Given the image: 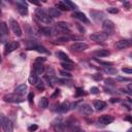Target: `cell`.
<instances>
[{
    "mask_svg": "<svg viewBox=\"0 0 132 132\" xmlns=\"http://www.w3.org/2000/svg\"><path fill=\"white\" fill-rule=\"evenodd\" d=\"M35 16L41 23H44V24L52 23V18L48 15V13L46 12V10L44 8H37L35 10Z\"/></svg>",
    "mask_w": 132,
    "mask_h": 132,
    "instance_id": "cell-1",
    "label": "cell"
},
{
    "mask_svg": "<svg viewBox=\"0 0 132 132\" xmlns=\"http://www.w3.org/2000/svg\"><path fill=\"white\" fill-rule=\"evenodd\" d=\"M0 122H1V127H2V129H3L4 132H13L12 123H11V121L8 118H6L5 116L1 114Z\"/></svg>",
    "mask_w": 132,
    "mask_h": 132,
    "instance_id": "cell-2",
    "label": "cell"
},
{
    "mask_svg": "<svg viewBox=\"0 0 132 132\" xmlns=\"http://www.w3.org/2000/svg\"><path fill=\"white\" fill-rule=\"evenodd\" d=\"M3 99L5 102H9V103H20L24 101L23 97L18 94H7L3 97Z\"/></svg>",
    "mask_w": 132,
    "mask_h": 132,
    "instance_id": "cell-3",
    "label": "cell"
},
{
    "mask_svg": "<svg viewBox=\"0 0 132 132\" xmlns=\"http://www.w3.org/2000/svg\"><path fill=\"white\" fill-rule=\"evenodd\" d=\"M102 29L104 33H106L107 35H110L114 32V24L110 20H105L102 23Z\"/></svg>",
    "mask_w": 132,
    "mask_h": 132,
    "instance_id": "cell-4",
    "label": "cell"
},
{
    "mask_svg": "<svg viewBox=\"0 0 132 132\" xmlns=\"http://www.w3.org/2000/svg\"><path fill=\"white\" fill-rule=\"evenodd\" d=\"M107 37H108V35L104 32H95L90 35V39H92L93 41H96V42H102V41L106 40Z\"/></svg>",
    "mask_w": 132,
    "mask_h": 132,
    "instance_id": "cell-5",
    "label": "cell"
},
{
    "mask_svg": "<svg viewBox=\"0 0 132 132\" xmlns=\"http://www.w3.org/2000/svg\"><path fill=\"white\" fill-rule=\"evenodd\" d=\"M130 46H132V39H121L117 41L114 44V47L117 50H123V48H127Z\"/></svg>",
    "mask_w": 132,
    "mask_h": 132,
    "instance_id": "cell-6",
    "label": "cell"
},
{
    "mask_svg": "<svg viewBox=\"0 0 132 132\" xmlns=\"http://www.w3.org/2000/svg\"><path fill=\"white\" fill-rule=\"evenodd\" d=\"M9 24H10V28H11L12 32L14 33V35H16L18 37L22 36V29H21V27H20L19 23H18L15 20H13V19H10V21H9Z\"/></svg>",
    "mask_w": 132,
    "mask_h": 132,
    "instance_id": "cell-7",
    "label": "cell"
},
{
    "mask_svg": "<svg viewBox=\"0 0 132 132\" xmlns=\"http://www.w3.org/2000/svg\"><path fill=\"white\" fill-rule=\"evenodd\" d=\"M87 48H88V44L85 43V42H80V41L74 42L70 46V50L74 51V52H82V51H86Z\"/></svg>",
    "mask_w": 132,
    "mask_h": 132,
    "instance_id": "cell-8",
    "label": "cell"
},
{
    "mask_svg": "<svg viewBox=\"0 0 132 132\" xmlns=\"http://www.w3.org/2000/svg\"><path fill=\"white\" fill-rule=\"evenodd\" d=\"M78 110H79L80 113H82V114H85V116H90V114L93 113V109H92L91 105H89V104H87V103H84V104L79 105Z\"/></svg>",
    "mask_w": 132,
    "mask_h": 132,
    "instance_id": "cell-9",
    "label": "cell"
},
{
    "mask_svg": "<svg viewBox=\"0 0 132 132\" xmlns=\"http://www.w3.org/2000/svg\"><path fill=\"white\" fill-rule=\"evenodd\" d=\"M90 14L92 16V19L96 22H99V21H102L104 18H105V13L102 12V11H99V10H91L90 11Z\"/></svg>",
    "mask_w": 132,
    "mask_h": 132,
    "instance_id": "cell-10",
    "label": "cell"
},
{
    "mask_svg": "<svg viewBox=\"0 0 132 132\" xmlns=\"http://www.w3.org/2000/svg\"><path fill=\"white\" fill-rule=\"evenodd\" d=\"M16 5H18V11L22 14V15H26L28 13V7L26 5V2L24 1H16Z\"/></svg>",
    "mask_w": 132,
    "mask_h": 132,
    "instance_id": "cell-11",
    "label": "cell"
},
{
    "mask_svg": "<svg viewBox=\"0 0 132 132\" xmlns=\"http://www.w3.org/2000/svg\"><path fill=\"white\" fill-rule=\"evenodd\" d=\"M113 121H114V118H113L112 116H110V114L101 116V117L99 118V120H98V122H99L100 124H102V125H108V124L112 123Z\"/></svg>",
    "mask_w": 132,
    "mask_h": 132,
    "instance_id": "cell-12",
    "label": "cell"
},
{
    "mask_svg": "<svg viewBox=\"0 0 132 132\" xmlns=\"http://www.w3.org/2000/svg\"><path fill=\"white\" fill-rule=\"evenodd\" d=\"M19 47V42L18 41H11L9 43H7L5 45V54H9L11 52H13L14 50H16Z\"/></svg>",
    "mask_w": 132,
    "mask_h": 132,
    "instance_id": "cell-13",
    "label": "cell"
},
{
    "mask_svg": "<svg viewBox=\"0 0 132 132\" xmlns=\"http://www.w3.org/2000/svg\"><path fill=\"white\" fill-rule=\"evenodd\" d=\"M72 16L75 18V19H77V20H79V21H81L82 23H89V19L86 16L85 13H82V12H80V11H75V12H73V13H72Z\"/></svg>",
    "mask_w": 132,
    "mask_h": 132,
    "instance_id": "cell-14",
    "label": "cell"
},
{
    "mask_svg": "<svg viewBox=\"0 0 132 132\" xmlns=\"http://www.w3.org/2000/svg\"><path fill=\"white\" fill-rule=\"evenodd\" d=\"M27 90H28V87H27L25 84H23V85L18 86V87L15 88L14 92H15V94H18V95L23 96V95H25V94L27 93Z\"/></svg>",
    "mask_w": 132,
    "mask_h": 132,
    "instance_id": "cell-15",
    "label": "cell"
},
{
    "mask_svg": "<svg viewBox=\"0 0 132 132\" xmlns=\"http://www.w3.org/2000/svg\"><path fill=\"white\" fill-rule=\"evenodd\" d=\"M47 13H48V15H50L52 19L58 18V16L61 15V11H60L58 8H55V7H50L48 10H47Z\"/></svg>",
    "mask_w": 132,
    "mask_h": 132,
    "instance_id": "cell-16",
    "label": "cell"
},
{
    "mask_svg": "<svg viewBox=\"0 0 132 132\" xmlns=\"http://www.w3.org/2000/svg\"><path fill=\"white\" fill-rule=\"evenodd\" d=\"M93 106L95 107L96 110H102L106 106V103L104 101H102V100H95L93 102Z\"/></svg>",
    "mask_w": 132,
    "mask_h": 132,
    "instance_id": "cell-17",
    "label": "cell"
},
{
    "mask_svg": "<svg viewBox=\"0 0 132 132\" xmlns=\"http://www.w3.org/2000/svg\"><path fill=\"white\" fill-rule=\"evenodd\" d=\"M44 66L42 64H38V63H34V73L36 75H39V74H42L44 72Z\"/></svg>",
    "mask_w": 132,
    "mask_h": 132,
    "instance_id": "cell-18",
    "label": "cell"
},
{
    "mask_svg": "<svg viewBox=\"0 0 132 132\" xmlns=\"http://www.w3.org/2000/svg\"><path fill=\"white\" fill-rule=\"evenodd\" d=\"M0 32H1V36H2V42H3L4 41V37L8 34V28H7V26H6V24L4 22H2L1 25H0Z\"/></svg>",
    "mask_w": 132,
    "mask_h": 132,
    "instance_id": "cell-19",
    "label": "cell"
},
{
    "mask_svg": "<svg viewBox=\"0 0 132 132\" xmlns=\"http://www.w3.org/2000/svg\"><path fill=\"white\" fill-rule=\"evenodd\" d=\"M93 54L96 57H107V56L110 55V52L108 50H97Z\"/></svg>",
    "mask_w": 132,
    "mask_h": 132,
    "instance_id": "cell-20",
    "label": "cell"
},
{
    "mask_svg": "<svg viewBox=\"0 0 132 132\" xmlns=\"http://www.w3.org/2000/svg\"><path fill=\"white\" fill-rule=\"evenodd\" d=\"M56 26H58L61 30H63V31L66 32V33H68L69 30H70V26H69V24H67V23H65V22H59V23L56 24Z\"/></svg>",
    "mask_w": 132,
    "mask_h": 132,
    "instance_id": "cell-21",
    "label": "cell"
},
{
    "mask_svg": "<svg viewBox=\"0 0 132 132\" xmlns=\"http://www.w3.org/2000/svg\"><path fill=\"white\" fill-rule=\"evenodd\" d=\"M57 57H58L59 59H61L62 61L66 62V63H72V61L69 59V57H68L65 53H63V52H58V53H57Z\"/></svg>",
    "mask_w": 132,
    "mask_h": 132,
    "instance_id": "cell-22",
    "label": "cell"
},
{
    "mask_svg": "<svg viewBox=\"0 0 132 132\" xmlns=\"http://www.w3.org/2000/svg\"><path fill=\"white\" fill-rule=\"evenodd\" d=\"M70 108H71V104H70L68 101L63 102V103L59 106V110L62 111V112H66V111H68Z\"/></svg>",
    "mask_w": 132,
    "mask_h": 132,
    "instance_id": "cell-23",
    "label": "cell"
},
{
    "mask_svg": "<svg viewBox=\"0 0 132 132\" xmlns=\"http://www.w3.org/2000/svg\"><path fill=\"white\" fill-rule=\"evenodd\" d=\"M38 78H37V75L35 74V73H31L30 74V76L28 77V81L31 84V85H34V86H36V84L38 82Z\"/></svg>",
    "mask_w": 132,
    "mask_h": 132,
    "instance_id": "cell-24",
    "label": "cell"
},
{
    "mask_svg": "<svg viewBox=\"0 0 132 132\" xmlns=\"http://www.w3.org/2000/svg\"><path fill=\"white\" fill-rule=\"evenodd\" d=\"M54 129L56 132H63L65 129V125L61 122H58L57 124H54Z\"/></svg>",
    "mask_w": 132,
    "mask_h": 132,
    "instance_id": "cell-25",
    "label": "cell"
},
{
    "mask_svg": "<svg viewBox=\"0 0 132 132\" xmlns=\"http://www.w3.org/2000/svg\"><path fill=\"white\" fill-rule=\"evenodd\" d=\"M39 107H41V108H46L47 106H48V100H47V98H45V97H42L40 100H39Z\"/></svg>",
    "mask_w": 132,
    "mask_h": 132,
    "instance_id": "cell-26",
    "label": "cell"
},
{
    "mask_svg": "<svg viewBox=\"0 0 132 132\" xmlns=\"http://www.w3.org/2000/svg\"><path fill=\"white\" fill-rule=\"evenodd\" d=\"M33 50H35V51H37V52H39V53H43V54H48V51L44 47V46H41V45H38V44H36L34 47H33Z\"/></svg>",
    "mask_w": 132,
    "mask_h": 132,
    "instance_id": "cell-27",
    "label": "cell"
},
{
    "mask_svg": "<svg viewBox=\"0 0 132 132\" xmlns=\"http://www.w3.org/2000/svg\"><path fill=\"white\" fill-rule=\"evenodd\" d=\"M57 7L59 8V9H61V10H69L70 8L64 3V1H59L58 3H57Z\"/></svg>",
    "mask_w": 132,
    "mask_h": 132,
    "instance_id": "cell-28",
    "label": "cell"
},
{
    "mask_svg": "<svg viewBox=\"0 0 132 132\" xmlns=\"http://www.w3.org/2000/svg\"><path fill=\"white\" fill-rule=\"evenodd\" d=\"M40 32L46 36H50L52 34V28H48V27H42L40 28Z\"/></svg>",
    "mask_w": 132,
    "mask_h": 132,
    "instance_id": "cell-29",
    "label": "cell"
},
{
    "mask_svg": "<svg viewBox=\"0 0 132 132\" xmlns=\"http://www.w3.org/2000/svg\"><path fill=\"white\" fill-rule=\"evenodd\" d=\"M103 70H104L106 73H108V74H117V69H116V68H112V67H110V66L104 67Z\"/></svg>",
    "mask_w": 132,
    "mask_h": 132,
    "instance_id": "cell-30",
    "label": "cell"
},
{
    "mask_svg": "<svg viewBox=\"0 0 132 132\" xmlns=\"http://www.w3.org/2000/svg\"><path fill=\"white\" fill-rule=\"evenodd\" d=\"M45 72H46V76H48V77H54L55 76V70L52 67H50V66L46 67Z\"/></svg>",
    "mask_w": 132,
    "mask_h": 132,
    "instance_id": "cell-31",
    "label": "cell"
},
{
    "mask_svg": "<svg viewBox=\"0 0 132 132\" xmlns=\"http://www.w3.org/2000/svg\"><path fill=\"white\" fill-rule=\"evenodd\" d=\"M61 66H62L64 69H66V70H72V69H73V64H72V63L63 62V63H61Z\"/></svg>",
    "mask_w": 132,
    "mask_h": 132,
    "instance_id": "cell-32",
    "label": "cell"
},
{
    "mask_svg": "<svg viewBox=\"0 0 132 132\" xmlns=\"http://www.w3.org/2000/svg\"><path fill=\"white\" fill-rule=\"evenodd\" d=\"M64 3L70 8V9H76L77 8V5L76 4H74L73 2H71V1H69V0H64Z\"/></svg>",
    "mask_w": 132,
    "mask_h": 132,
    "instance_id": "cell-33",
    "label": "cell"
},
{
    "mask_svg": "<svg viewBox=\"0 0 132 132\" xmlns=\"http://www.w3.org/2000/svg\"><path fill=\"white\" fill-rule=\"evenodd\" d=\"M36 88L39 90V91H43L44 90V84H43V81H41V80H38V82L36 84Z\"/></svg>",
    "mask_w": 132,
    "mask_h": 132,
    "instance_id": "cell-34",
    "label": "cell"
},
{
    "mask_svg": "<svg viewBox=\"0 0 132 132\" xmlns=\"http://www.w3.org/2000/svg\"><path fill=\"white\" fill-rule=\"evenodd\" d=\"M46 61V59L45 58H43V57H38V58H36V60H35V63H38V64H42V63H44Z\"/></svg>",
    "mask_w": 132,
    "mask_h": 132,
    "instance_id": "cell-35",
    "label": "cell"
},
{
    "mask_svg": "<svg viewBox=\"0 0 132 132\" xmlns=\"http://www.w3.org/2000/svg\"><path fill=\"white\" fill-rule=\"evenodd\" d=\"M107 11H108L109 13L114 14V13H118L119 9H118V8H116V7H109V8H107Z\"/></svg>",
    "mask_w": 132,
    "mask_h": 132,
    "instance_id": "cell-36",
    "label": "cell"
},
{
    "mask_svg": "<svg viewBox=\"0 0 132 132\" xmlns=\"http://www.w3.org/2000/svg\"><path fill=\"white\" fill-rule=\"evenodd\" d=\"M60 74H61L63 77H71V74H70L69 72L65 71V70H61V71H60Z\"/></svg>",
    "mask_w": 132,
    "mask_h": 132,
    "instance_id": "cell-37",
    "label": "cell"
},
{
    "mask_svg": "<svg viewBox=\"0 0 132 132\" xmlns=\"http://www.w3.org/2000/svg\"><path fill=\"white\" fill-rule=\"evenodd\" d=\"M97 62H99L100 64H102V65H105V66H110V65H112V63L111 62H105V61H101V60H98V59H95Z\"/></svg>",
    "mask_w": 132,
    "mask_h": 132,
    "instance_id": "cell-38",
    "label": "cell"
},
{
    "mask_svg": "<svg viewBox=\"0 0 132 132\" xmlns=\"http://www.w3.org/2000/svg\"><path fill=\"white\" fill-rule=\"evenodd\" d=\"M117 79L118 80H121V81H131V78H129V77H123V76H118Z\"/></svg>",
    "mask_w": 132,
    "mask_h": 132,
    "instance_id": "cell-39",
    "label": "cell"
},
{
    "mask_svg": "<svg viewBox=\"0 0 132 132\" xmlns=\"http://www.w3.org/2000/svg\"><path fill=\"white\" fill-rule=\"evenodd\" d=\"M37 128H38L37 125H31V126L28 127V131H29V132H33V131L37 130Z\"/></svg>",
    "mask_w": 132,
    "mask_h": 132,
    "instance_id": "cell-40",
    "label": "cell"
},
{
    "mask_svg": "<svg viewBox=\"0 0 132 132\" xmlns=\"http://www.w3.org/2000/svg\"><path fill=\"white\" fill-rule=\"evenodd\" d=\"M93 78L95 80H100V79H102V75L100 73H95V74H93Z\"/></svg>",
    "mask_w": 132,
    "mask_h": 132,
    "instance_id": "cell-41",
    "label": "cell"
},
{
    "mask_svg": "<svg viewBox=\"0 0 132 132\" xmlns=\"http://www.w3.org/2000/svg\"><path fill=\"white\" fill-rule=\"evenodd\" d=\"M90 92H91V94H98L99 93V89L97 87H92Z\"/></svg>",
    "mask_w": 132,
    "mask_h": 132,
    "instance_id": "cell-42",
    "label": "cell"
},
{
    "mask_svg": "<svg viewBox=\"0 0 132 132\" xmlns=\"http://www.w3.org/2000/svg\"><path fill=\"white\" fill-rule=\"evenodd\" d=\"M82 94H84L82 90H81L80 88H77V89H76V92H75V97H78V96H80V95H82Z\"/></svg>",
    "mask_w": 132,
    "mask_h": 132,
    "instance_id": "cell-43",
    "label": "cell"
},
{
    "mask_svg": "<svg viewBox=\"0 0 132 132\" xmlns=\"http://www.w3.org/2000/svg\"><path fill=\"white\" fill-rule=\"evenodd\" d=\"M122 71L125 73H132V68H128V67H124L122 68Z\"/></svg>",
    "mask_w": 132,
    "mask_h": 132,
    "instance_id": "cell-44",
    "label": "cell"
},
{
    "mask_svg": "<svg viewBox=\"0 0 132 132\" xmlns=\"http://www.w3.org/2000/svg\"><path fill=\"white\" fill-rule=\"evenodd\" d=\"M33 98H34V94H33V93H29V95H28V101H29L30 103H32Z\"/></svg>",
    "mask_w": 132,
    "mask_h": 132,
    "instance_id": "cell-45",
    "label": "cell"
},
{
    "mask_svg": "<svg viewBox=\"0 0 132 132\" xmlns=\"http://www.w3.org/2000/svg\"><path fill=\"white\" fill-rule=\"evenodd\" d=\"M121 91H122L123 93H126V94L132 95V91H129V90H127V89H121Z\"/></svg>",
    "mask_w": 132,
    "mask_h": 132,
    "instance_id": "cell-46",
    "label": "cell"
},
{
    "mask_svg": "<svg viewBox=\"0 0 132 132\" xmlns=\"http://www.w3.org/2000/svg\"><path fill=\"white\" fill-rule=\"evenodd\" d=\"M112 81H113V80H112V79H109V78H108V79H105V82L108 84V85H113Z\"/></svg>",
    "mask_w": 132,
    "mask_h": 132,
    "instance_id": "cell-47",
    "label": "cell"
},
{
    "mask_svg": "<svg viewBox=\"0 0 132 132\" xmlns=\"http://www.w3.org/2000/svg\"><path fill=\"white\" fill-rule=\"evenodd\" d=\"M59 94H60V92H59V90H56V92H55V93L53 94V96H52V97H56V96H58Z\"/></svg>",
    "mask_w": 132,
    "mask_h": 132,
    "instance_id": "cell-48",
    "label": "cell"
},
{
    "mask_svg": "<svg viewBox=\"0 0 132 132\" xmlns=\"http://www.w3.org/2000/svg\"><path fill=\"white\" fill-rule=\"evenodd\" d=\"M30 3L35 4V5H39V2H37V1H30Z\"/></svg>",
    "mask_w": 132,
    "mask_h": 132,
    "instance_id": "cell-49",
    "label": "cell"
},
{
    "mask_svg": "<svg viewBox=\"0 0 132 132\" xmlns=\"http://www.w3.org/2000/svg\"><path fill=\"white\" fill-rule=\"evenodd\" d=\"M110 101H111V102H119V99H118V98H112Z\"/></svg>",
    "mask_w": 132,
    "mask_h": 132,
    "instance_id": "cell-50",
    "label": "cell"
},
{
    "mask_svg": "<svg viewBox=\"0 0 132 132\" xmlns=\"http://www.w3.org/2000/svg\"><path fill=\"white\" fill-rule=\"evenodd\" d=\"M74 132H85L84 130H81V129H77L76 131H74Z\"/></svg>",
    "mask_w": 132,
    "mask_h": 132,
    "instance_id": "cell-51",
    "label": "cell"
},
{
    "mask_svg": "<svg viewBox=\"0 0 132 132\" xmlns=\"http://www.w3.org/2000/svg\"><path fill=\"white\" fill-rule=\"evenodd\" d=\"M127 132H132V127H131V128H129V129H128V131H127Z\"/></svg>",
    "mask_w": 132,
    "mask_h": 132,
    "instance_id": "cell-52",
    "label": "cell"
},
{
    "mask_svg": "<svg viewBox=\"0 0 132 132\" xmlns=\"http://www.w3.org/2000/svg\"><path fill=\"white\" fill-rule=\"evenodd\" d=\"M129 89H132V85H129Z\"/></svg>",
    "mask_w": 132,
    "mask_h": 132,
    "instance_id": "cell-53",
    "label": "cell"
},
{
    "mask_svg": "<svg viewBox=\"0 0 132 132\" xmlns=\"http://www.w3.org/2000/svg\"><path fill=\"white\" fill-rule=\"evenodd\" d=\"M130 57H131V58H132V54H131V55H130Z\"/></svg>",
    "mask_w": 132,
    "mask_h": 132,
    "instance_id": "cell-54",
    "label": "cell"
},
{
    "mask_svg": "<svg viewBox=\"0 0 132 132\" xmlns=\"http://www.w3.org/2000/svg\"><path fill=\"white\" fill-rule=\"evenodd\" d=\"M131 36H132V31H131Z\"/></svg>",
    "mask_w": 132,
    "mask_h": 132,
    "instance_id": "cell-55",
    "label": "cell"
},
{
    "mask_svg": "<svg viewBox=\"0 0 132 132\" xmlns=\"http://www.w3.org/2000/svg\"><path fill=\"white\" fill-rule=\"evenodd\" d=\"M107 132H109V131H107Z\"/></svg>",
    "mask_w": 132,
    "mask_h": 132,
    "instance_id": "cell-56",
    "label": "cell"
}]
</instances>
